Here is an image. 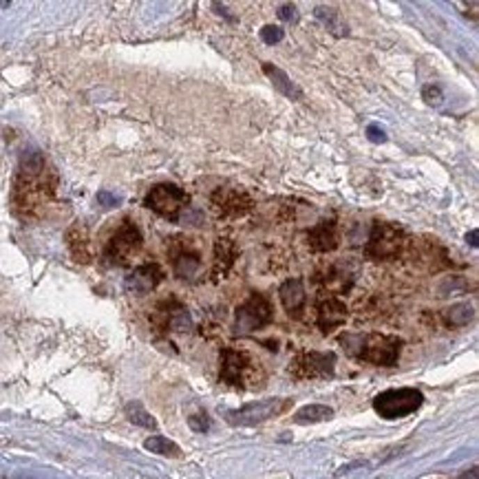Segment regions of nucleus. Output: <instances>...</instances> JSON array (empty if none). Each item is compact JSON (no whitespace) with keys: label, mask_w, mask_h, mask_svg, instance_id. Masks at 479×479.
Wrapping results in <instances>:
<instances>
[{"label":"nucleus","mask_w":479,"mask_h":479,"mask_svg":"<svg viewBox=\"0 0 479 479\" xmlns=\"http://www.w3.org/2000/svg\"><path fill=\"white\" fill-rule=\"evenodd\" d=\"M56 173L51 171L42 155L24 157L14 184V205L22 217L38 219L42 217L56 199Z\"/></svg>","instance_id":"f257e3e1"},{"label":"nucleus","mask_w":479,"mask_h":479,"mask_svg":"<svg viewBox=\"0 0 479 479\" xmlns=\"http://www.w3.org/2000/svg\"><path fill=\"white\" fill-rule=\"evenodd\" d=\"M340 343L349 356L380 367L395 365L402 349V340L386 333H345Z\"/></svg>","instance_id":"f03ea898"},{"label":"nucleus","mask_w":479,"mask_h":479,"mask_svg":"<svg viewBox=\"0 0 479 479\" xmlns=\"http://www.w3.org/2000/svg\"><path fill=\"white\" fill-rule=\"evenodd\" d=\"M407 245H409V237L402 228L395 223L375 221L371 228L369 241L365 245V254L371 261H391V258H398L405 252Z\"/></svg>","instance_id":"7ed1b4c3"},{"label":"nucleus","mask_w":479,"mask_h":479,"mask_svg":"<svg viewBox=\"0 0 479 479\" xmlns=\"http://www.w3.org/2000/svg\"><path fill=\"white\" fill-rule=\"evenodd\" d=\"M424 405V395L418 389H389L373 398V409L384 420H400L416 413Z\"/></svg>","instance_id":"20e7f679"},{"label":"nucleus","mask_w":479,"mask_h":479,"mask_svg":"<svg viewBox=\"0 0 479 479\" xmlns=\"http://www.w3.org/2000/svg\"><path fill=\"white\" fill-rule=\"evenodd\" d=\"M290 405H292V400L288 398H267V400H261V402H250L241 409L228 411L226 420L232 426H254V424L267 422L269 418L281 416V413L290 409Z\"/></svg>","instance_id":"39448f33"},{"label":"nucleus","mask_w":479,"mask_h":479,"mask_svg":"<svg viewBox=\"0 0 479 479\" xmlns=\"http://www.w3.org/2000/svg\"><path fill=\"white\" fill-rule=\"evenodd\" d=\"M141 243H144V237H141L139 228L133 221H126L115 230V235L111 237L104 256L111 265H128L131 258L141 250Z\"/></svg>","instance_id":"423d86ee"},{"label":"nucleus","mask_w":479,"mask_h":479,"mask_svg":"<svg viewBox=\"0 0 479 479\" xmlns=\"http://www.w3.org/2000/svg\"><path fill=\"white\" fill-rule=\"evenodd\" d=\"M190 201V197L186 195V190H181L175 184H159L150 188V192L146 195V208H150L155 214H159L164 219H171V221H177L181 210L186 208Z\"/></svg>","instance_id":"0eeeda50"},{"label":"nucleus","mask_w":479,"mask_h":479,"mask_svg":"<svg viewBox=\"0 0 479 479\" xmlns=\"http://www.w3.org/2000/svg\"><path fill=\"white\" fill-rule=\"evenodd\" d=\"M274 316V309H272L269 301L263 294H252L248 301L241 303L237 307V322H235V331L239 336H248L256 329H263L265 325L272 322Z\"/></svg>","instance_id":"6e6552de"},{"label":"nucleus","mask_w":479,"mask_h":479,"mask_svg":"<svg viewBox=\"0 0 479 479\" xmlns=\"http://www.w3.org/2000/svg\"><path fill=\"white\" fill-rule=\"evenodd\" d=\"M212 210L221 219H237L252 210V197L243 188H217L212 192Z\"/></svg>","instance_id":"1a4fd4ad"},{"label":"nucleus","mask_w":479,"mask_h":479,"mask_svg":"<svg viewBox=\"0 0 479 479\" xmlns=\"http://www.w3.org/2000/svg\"><path fill=\"white\" fill-rule=\"evenodd\" d=\"M336 369V354L331 352H305L294 360L292 373L296 378H329Z\"/></svg>","instance_id":"9d476101"},{"label":"nucleus","mask_w":479,"mask_h":479,"mask_svg":"<svg viewBox=\"0 0 479 479\" xmlns=\"http://www.w3.org/2000/svg\"><path fill=\"white\" fill-rule=\"evenodd\" d=\"M252 369V360L248 354L237 349H223L221 352V380L230 386H243L245 373Z\"/></svg>","instance_id":"9b49d317"},{"label":"nucleus","mask_w":479,"mask_h":479,"mask_svg":"<svg viewBox=\"0 0 479 479\" xmlns=\"http://www.w3.org/2000/svg\"><path fill=\"white\" fill-rule=\"evenodd\" d=\"M345 320H347V305L338 296H327L325 301H320L316 322L322 333H331L333 329L345 325Z\"/></svg>","instance_id":"f8f14e48"},{"label":"nucleus","mask_w":479,"mask_h":479,"mask_svg":"<svg viewBox=\"0 0 479 479\" xmlns=\"http://www.w3.org/2000/svg\"><path fill=\"white\" fill-rule=\"evenodd\" d=\"M164 281V269L157 263H146L133 269V274L126 278V290L133 294H148Z\"/></svg>","instance_id":"ddd939ff"},{"label":"nucleus","mask_w":479,"mask_h":479,"mask_svg":"<svg viewBox=\"0 0 479 479\" xmlns=\"http://www.w3.org/2000/svg\"><path fill=\"white\" fill-rule=\"evenodd\" d=\"M307 245L316 254L333 252L338 248V223L336 221H320L307 232Z\"/></svg>","instance_id":"4468645a"},{"label":"nucleus","mask_w":479,"mask_h":479,"mask_svg":"<svg viewBox=\"0 0 479 479\" xmlns=\"http://www.w3.org/2000/svg\"><path fill=\"white\" fill-rule=\"evenodd\" d=\"M201 269V254L188 243H179V248L173 252V272L181 281H190L197 276Z\"/></svg>","instance_id":"2eb2a0df"},{"label":"nucleus","mask_w":479,"mask_h":479,"mask_svg":"<svg viewBox=\"0 0 479 479\" xmlns=\"http://www.w3.org/2000/svg\"><path fill=\"white\" fill-rule=\"evenodd\" d=\"M281 303L283 307L288 309V314L292 318H301L303 316V309H305V303H307V294H305V283L303 278H290V281H285L281 285Z\"/></svg>","instance_id":"dca6fc26"},{"label":"nucleus","mask_w":479,"mask_h":479,"mask_svg":"<svg viewBox=\"0 0 479 479\" xmlns=\"http://www.w3.org/2000/svg\"><path fill=\"white\" fill-rule=\"evenodd\" d=\"M239 258L237 243L228 237H219L214 241V261H212V276L214 278H226L230 269L235 267Z\"/></svg>","instance_id":"f3484780"},{"label":"nucleus","mask_w":479,"mask_h":479,"mask_svg":"<svg viewBox=\"0 0 479 479\" xmlns=\"http://www.w3.org/2000/svg\"><path fill=\"white\" fill-rule=\"evenodd\" d=\"M67 243L71 256L75 258L77 263H91L93 258V252H91V241H88V232L82 223H75L69 228L67 232Z\"/></svg>","instance_id":"a211bd4d"},{"label":"nucleus","mask_w":479,"mask_h":479,"mask_svg":"<svg viewBox=\"0 0 479 479\" xmlns=\"http://www.w3.org/2000/svg\"><path fill=\"white\" fill-rule=\"evenodd\" d=\"M263 73L272 80V84H274V88L278 91V93H283L285 97L290 100H303V91L296 86L292 82V77L285 73L283 69L274 67L272 62H263Z\"/></svg>","instance_id":"6ab92c4d"},{"label":"nucleus","mask_w":479,"mask_h":479,"mask_svg":"<svg viewBox=\"0 0 479 479\" xmlns=\"http://www.w3.org/2000/svg\"><path fill=\"white\" fill-rule=\"evenodd\" d=\"M314 16H316L322 24H325L329 33L338 36V38H343V36H347V33H349V31H347V24L340 20V14H338V11H336V9H331V7L318 5V7L314 9Z\"/></svg>","instance_id":"aec40b11"},{"label":"nucleus","mask_w":479,"mask_h":479,"mask_svg":"<svg viewBox=\"0 0 479 479\" xmlns=\"http://www.w3.org/2000/svg\"><path fill=\"white\" fill-rule=\"evenodd\" d=\"M333 418V409L325 407V405H307L303 409L296 411L294 422L299 424H316V422H325Z\"/></svg>","instance_id":"412c9836"},{"label":"nucleus","mask_w":479,"mask_h":479,"mask_svg":"<svg viewBox=\"0 0 479 479\" xmlns=\"http://www.w3.org/2000/svg\"><path fill=\"white\" fill-rule=\"evenodd\" d=\"M144 448L150 453H157V455H166V457H179L181 448L173 442V439L162 437V435H152L144 442Z\"/></svg>","instance_id":"4be33fe9"},{"label":"nucleus","mask_w":479,"mask_h":479,"mask_svg":"<svg viewBox=\"0 0 479 479\" xmlns=\"http://www.w3.org/2000/svg\"><path fill=\"white\" fill-rule=\"evenodd\" d=\"M475 312L469 303H460V305H453L450 309H446V322L450 327H464L469 325L473 320Z\"/></svg>","instance_id":"5701e85b"},{"label":"nucleus","mask_w":479,"mask_h":479,"mask_svg":"<svg viewBox=\"0 0 479 479\" xmlns=\"http://www.w3.org/2000/svg\"><path fill=\"white\" fill-rule=\"evenodd\" d=\"M126 416H128V420H131V422H135L139 426H146V429H155V426H157V422L152 420L150 413H146L144 407H141L139 402H131V405H128L126 407Z\"/></svg>","instance_id":"b1692460"},{"label":"nucleus","mask_w":479,"mask_h":479,"mask_svg":"<svg viewBox=\"0 0 479 479\" xmlns=\"http://www.w3.org/2000/svg\"><path fill=\"white\" fill-rule=\"evenodd\" d=\"M422 100L426 102V104H431V107H439V104H442V100H444V93H442V88H439L437 84H426L422 88Z\"/></svg>","instance_id":"393cba45"},{"label":"nucleus","mask_w":479,"mask_h":479,"mask_svg":"<svg viewBox=\"0 0 479 479\" xmlns=\"http://www.w3.org/2000/svg\"><path fill=\"white\" fill-rule=\"evenodd\" d=\"M285 38V31L281 27H274V24H265V27L261 29V40L265 45H276L281 42Z\"/></svg>","instance_id":"a878e982"},{"label":"nucleus","mask_w":479,"mask_h":479,"mask_svg":"<svg viewBox=\"0 0 479 479\" xmlns=\"http://www.w3.org/2000/svg\"><path fill=\"white\" fill-rule=\"evenodd\" d=\"M188 424H190V429L192 431H197V433H201V431H208V426H210V422H208V416H192V418H188Z\"/></svg>","instance_id":"bb28decb"},{"label":"nucleus","mask_w":479,"mask_h":479,"mask_svg":"<svg viewBox=\"0 0 479 479\" xmlns=\"http://www.w3.org/2000/svg\"><path fill=\"white\" fill-rule=\"evenodd\" d=\"M367 137L373 141V144H382V141H386V133H384V128L378 126V124H371L367 128Z\"/></svg>","instance_id":"cd10ccee"},{"label":"nucleus","mask_w":479,"mask_h":479,"mask_svg":"<svg viewBox=\"0 0 479 479\" xmlns=\"http://www.w3.org/2000/svg\"><path fill=\"white\" fill-rule=\"evenodd\" d=\"M278 18L285 22H294L296 20V7L294 5H281L278 7Z\"/></svg>","instance_id":"c85d7f7f"},{"label":"nucleus","mask_w":479,"mask_h":479,"mask_svg":"<svg viewBox=\"0 0 479 479\" xmlns=\"http://www.w3.org/2000/svg\"><path fill=\"white\" fill-rule=\"evenodd\" d=\"M460 479H479V471H477V469H471V471L462 473Z\"/></svg>","instance_id":"c756f323"},{"label":"nucleus","mask_w":479,"mask_h":479,"mask_svg":"<svg viewBox=\"0 0 479 479\" xmlns=\"http://www.w3.org/2000/svg\"><path fill=\"white\" fill-rule=\"evenodd\" d=\"M466 241H469L473 248H477V230H471V235H466Z\"/></svg>","instance_id":"7c9ffc66"},{"label":"nucleus","mask_w":479,"mask_h":479,"mask_svg":"<svg viewBox=\"0 0 479 479\" xmlns=\"http://www.w3.org/2000/svg\"><path fill=\"white\" fill-rule=\"evenodd\" d=\"M100 201H104V203H115L118 199H115V197H111L109 192H100Z\"/></svg>","instance_id":"2f4dec72"}]
</instances>
